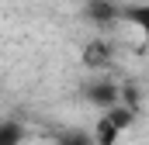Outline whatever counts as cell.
<instances>
[{"instance_id":"cell-1","label":"cell","mask_w":149,"mask_h":145,"mask_svg":"<svg viewBox=\"0 0 149 145\" xmlns=\"http://www.w3.org/2000/svg\"><path fill=\"white\" fill-rule=\"evenodd\" d=\"M132 121H135V107H128V104H121V100L111 104V107H104V114H101L97 124H94V142L97 145H114Z\"/></svg>"},{"instance_id":"cell-4","label":"cell","mask_w":149,"mask_h":145,"mask_svg":"<svg viewBox=\"0 0 149 145\" xmlns=\"http://www.w3.org/2000/svg\"><path fill=\"white\" fill-rule=\"evenodd\" d=\"M125 17L142 31V41H146V48H149V0H146V3H139V7H128Z\"/></svg>"},{"instance_id":"cell-2","label":"cell","mask_w":149,"mask_h":145,"mask_svg":"<svg viewBox=\"0 0 149 145\" xmlns=\"http://www.w3.org/2000/svg\"><path fill=\"white\" fill-rule=\"evenodd\" d=\"M83 97L94 104V107H111V104H118L121 100V86L118 83H111L108 76L104 79H90V83H83Z\"/></svg>"},{"instance_id":"cell-3","label":"cell","mask_w":149,"mask_h":145,"mask_svg":"<svg viewBox=\"0 0 149 145\" xmlns=\"http://www.w3.org/2000/svg\"><path fill=\"white\" fill-rule=\"evenodd\" d=\"M83 62H87V66H104V62H111V45H108V41H90V45L83 48Z\"/></svg>"},{"instance_id":"cell-7","label":"cell","mask_w":149,"mask_h":145,"mask_svg":"<svg viewBox=\"0 0 149 145\" xmlns=\"http://www.w3.org/2000/svg\"><path fill=\"white\" fill-rule=\"evenodd\" d=\"M114 14H118V10H114L111 3H90V17H94V21H101V24L114 21Z\"/></svg>"},{"instance_id":"cell-5","label":"cell","mask_w":149,"mask_h":145,"mask_svg":"<svg viewBox=\"0 0 149 145\" xmlns=\"http://www.w3.org/2000/svg\"><path fill=\"white\" fill-rule=\"evenodd\" d=\"M24 142V128L17 121H0V145H21Z\"/></svg>"},{"instance_id":"cell-6","label":"cell","mask_w":149,"mask_h":145,"mask_svg":"<svg viewBox=\"0 0 149 145\" xmlns=\"http://www.w3.org/2000/svg\"><path fill=\"white\" fill-rule=\"evenodd\" d=\"M56 145H97V142H94V135H83V131H63Z\"/></svg>"}]
</instances>
